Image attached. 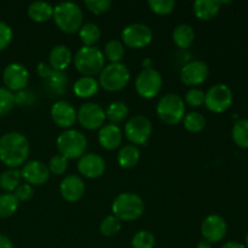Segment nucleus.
Here are the masks:
<instances>
[{
  "label": "nucleus",
  "instance_id": "obj_1",
  "mask_svg": "<svg viewBox=\"0 0 248 248\" xmlns=\"http://www.w3.org/2000/svg\"><path fill=\"white\" fill-rule=\"evenodd\" d=\"M31 145L21 132H7L0 137V160L9 169H18L27 162Z\"/></svg>",
  "mask_w": 248,
  "mask_h": 248
},
{
  "label": "nucleus",
  "instance_id": "obj_2",
  "mask_svg": "<svg viewBox=\"0 0 248 248\" xmlns=\"http://www.w3.org/2000/svg\"><path fill=\"white\" fill-rule=\"evenodd\" d=\"M53 21L56 26L67 34L79 31L84 22V14L81 7L72 1L61 2L53 7Z\"/></svg>",
  "mask_w": 248,
  "mask_h": 248
},
{
  "label": "nucleus",
  "instance_id": "obj_3",
  "mask_svg": "<svg viewBox=\"0 0 248 248\" xmlns=\"http://www.w3.org/2000/svg\"><path fill=\"white\" fill-rule=\"evenodd\" d=\"M74 65L82 77H93L104 68L106 57L103 51L97 46H82L75 53Z\"/></svg>",
  "mask_w": 248,
  "mask_h": 248
},
{
  "label": "nucleus",
  "instance_id": "obj_4",
  "mask_svg": "<svg viewBox=\"0 0 248 248\" xmlns=\"http://www.w3.org/2000/svg\"><path fill=\"white\" fill-rule=\"evenodd\" d=\"M111 211L116 218L124 222L136 220L144 213V202L135 193H121L114 199Z\"/></svg>",
  "mask_w": 248,
  "mask_h": 248
},
{
  "label": "nucleus",
  "instance_id": "obj_5",
  "mask_svg": "<svg viewBox=\"0 0 248 248\" xmlns=\"http://www.w3.org/2000/svg\"><path fill=\"white\" fill-rule=\"evenodd\" d=\"M56 145L60 155L65 159H80L87 149V138L78 130H65L56 140Z\"/></svg>",
  "mask_w": 248,
  "mask_h": 248
},
{
  "label": "nucleus",
  "instance_id": "obj_6",
  "mask_svg": "<svg viewBox=\"0 0 248 248\" xmlns=\"http://www.w3.org/2000/svg\"><path fill=\"white\" fill-rule=\"evenodd\" d=\"M130 79V70L124 63H110L104 65L99 73L98 84L99 87H103L106 91L118 92L127 86Z\"/></svg>",
  "mask_w": 248,
  "mask_h": 248
},
{
  "label": "nucleus",
  "instance_id": "obj_7",
  "mask_svg": "<svg viewBox=\"0 0 248 248\" xmlns=\"http://www.w3.org/2000/svg\"><path fill=\"white\" fill-rule=\"evenodd\" d=\"M156 114L162 123L177 125L186 115V103L179 94L166 93L157 102Z\"/></svg>",
  "mask_w": 248,
  "mask_h": 248
},
{
  "label": "nucleus",
  "instance_id": "obj_8",
  "mask_svg": "<svg viewBox=\"0 0 248 248\" xmlns=\"http://www.w3.org/2000/svg\"><path fill=\"white\" fill-rule=\"evenodd\" d=\"M137 93L142 98L152 99L160 93L162 87V77L153 67H145L140 70L135 81Z\"/></svg>",
  "mask_w": 248,
  "mask_h": 248
},
{
  "label": "nucleus",
  "instance_id": "obj_9",
  "mask_svg": "<svg viewBox=\"0 0 248 248\" xmlns=\"http://www.w3.org/2000/svg\"><path fill=\"white\" fill-rule=\"evenodd\" d=\"M124 133L131 142V144L136 145V147L144 145L152 136L153 125L147 116L136 115L126 123Z\"/></svg>",
  "mask_w": 248,
  "mask_h": 248
},
{
  "label": "nucleus",
  "instance_id": "obj_10",
  "mask_svg": "<svg viewBox=\"0 0 248 248\" xmlns=\"http://www.w3.org/2000/svg\"><path fill=\"white\" fill-rule=\"evenodd\" d=\"M121 39L124 46L130 48H143L153 40V31L144 23H131L123 29Z\"/></svg>",
  "mask_w": 248,
  "mask_h": 248
},
{
  "label": "nucleus",
  "instance_id": "obj_11",
  "mask_svg": "<svg viewBox=\"0 0 248 248\" xmlns=\"http://www.w3.org/2000/svg\"><path fill=\"white\" fill-rule=\"evenodd\" d=\"M232 104V91L225 84H216L205 93V106L212 113H223Z\"/></svg>",
  "mask_w": 248,
  "mask_h": 248
},
{
  "label": "nucleus",
  "instance_id": "obj_12",
  "mask_svg": "<svg viewBox=\"0 0 248 248\" xmlns=\"http://www.w3.org/2000/svg\"><path fill=\"white\" fill-rule=\"evenodd\" d=\"M77 116L80 125L90 131L99 130L107 119L104 109L94 102H86L81 104L79 110L77 111Z\"/></svg>",
  "mask_w": 248,
  "mask_h": 248
},
{
  "label": "nucleus",
  "instance_id": "obj_13",
  "mask_svg": "<svg viewBox=\"0 0 248 248\" xmlns=\"http://www.w3.org/2000/svg\"><path fill=\"white\" fill-rule=\"evenodd\" d=\"M2 81L9 91H23L29 82L28 69L21 63H10L2 72Z\"/></svg>",
  "mask_w": 248,
  "mask_h": 248
},
{
  "label": "nucleus",
  "instance_id": "obj_14",
  "mask_svg": "<svg viewBox=\"0 0 248 248\" xmlns=\"http://www.w3.org/2000/svg\"><path fill=\"white\" fill-rule=\"evenodd\" d=\"M228 225L223 217L218 215H210L201 223V235L203 240L210 244L222 241L227 235Z\"/></svg>",
  "mask_w": 248,
  "mask_h": 248
},
{
  "label": "nucleus",
  "instance_id": "obj_15",
  "mask_svg": "<svg viewBox=\"0 0 248 248\" xmlns=\"http://www.w3.org/2000/svg\"><path fill=\"white\" fill-rule=\"evenodd\" d=\"M210 74V68L202 61H191L183 65L181 70V80L186 86H198L206 81Z\"/></svg>",
  "mask_w": 248,
  "mask_h": 248
},
{
  "label": "nucleus",
  "instance_id": "obj_16",
  "mask_svg": "<svg viewBox=\"0 0 248 248\" xmlns=\"http://www.w3.org/2000/svg\"><path fill=\"white\" fill-rule=\"evenodd\" d=\"M78 170L85 178H99L106 171V161L101 155L96 153H87L82 155L78 161Z\"/></svg>",
  "mask_w": 248,
  "mask_h": 248
},
{
  "label": "nucleus",
  "instance_id": "obj_17",
  "mask_svg": "<svg viewBox=\"0 0 248 248\" xmlns=\"http://www.w3.org/2000/svg\"><path fill=\"white\" fill-rule=\"evenodd\" d=\"M51 118H52L53 123L61 128H65L69 130L72 126H74L75 121L78 120L77 110L74 107L67 101L55 102L51 107Z\"/></svg>",
  "mask_w": 248,
  "mask_h": 248
},
{
  "label": "nucleus",
  "instance_id": "obj_18",
  "mask_svg": "<svg viewBox=\"0 0 248 248\" xmlns=\"http://www.w3.org/2000/svg\"><path fill=\"white\" fill-rule=\"evenodd\" d=\"M21 176L26 181V183L40 186L48 181L51 173L48 171L47 165L44 164L43 161L33 160L23 165L21 170Z\"/></svg>",
  "mask_w": 248,
  "mask_h": 248
},
{
  "label": "nucleus",
  "instance_id": "obj_19",
  "mask_svg": "<svg viewBox=\"0 0 248 248\" xmlns=\"http://www.w3.org/2000/svg\"><path fill=\"white\" fill-rule=\"evenodd\" d=\"M62 198L68 202H78L85 195V183L79 176L69 174L62 179L60 186Z\"/></svg>",
  "mask_w": 248,
  "mask_h": 248
},
{
  "label": "nucleus",
  "instance_id": "obj_20",
  "mask_svg": "<svg viewBox=\"0 0 248 248\" xmlns=\"http://www.w3.org/2000/svg\"><path fill=\"white\" fill-rule=\"evenodd\" d=\"M98 142L106 150H115L123 143V131L118 125L107 124L99 128Z\"/></svg>",
  "mask_w": 248,
  "mask_h": 248
},
{
  "label": "nucleus",
  "instance_id": "obj_21",
  "mask_svg": "<svg viewBox=\"0 0 248 248\" xmlns=\"http://www.w3.org/2000/svg\"><path fill=\"white\" fill-rule=\"evenodd\" d=\"M73 61L72 51L65 45H56L48 53V65L56 72H64Z\"/></svg>",
  "mask_w": 248,
  "mask_h": 248
},
{
  "label": "nucleus",
  "instance_id": "obj_22",
  "mask_svg": "<svg viewBox=\"0 0 248 248\" xmlns=\"http://www.w3.org/2000/svg\"><path fill=\"white\" fill-rule=\"evenodd\" d=\"M222 2L218 0H198L194 2V15L201 21H208L217 16L220 11Z\"/></svg>",
  "mask_w": 248,
  "mask_h": 248
},
{
  "label": "nucleus",
  "instance_id": "obj_23",
  "mask_svg": "<svg viewBox=\"0 0 248 248\" xmlns=\"http://www.w3.org/2000/svg\"><path fill=\"white\" fill-rule=\"evenodd\" d=\"M27 12L33 22L44 23L53 17V6L46 1H34L29 5Z\"/></svg>",
  "mask_w": 248,
  "mask_h": 248
},
{
  "label": "nucleus",
  "instance_id": "obj_24",
  "mask_svg": "<svg viewBox=\"0 0 248 248\" xmlns=\"http://www.w3.org/2000/svg\"><path fill=\"white\" fill-rule=\"evenodd\" d=\"M99 84L93 77H81L75 81L73 91L79 98H91L98 92Z\"/></svg>",
  "mask_w": 248,
  "mask_h": 248
},
{
  "label": "nucleus",
  "instance_id": "obj_25",
  "mask_svg": "<svg viewBox=\"0 0 248 248\" xmlns=\"http://www.w3.org/2000/svg\"><path fill=\"white\" fill-rule=\"evenodd\" d=\"M172 39L179 48H188L194 43L195 31H194L193 27L189 24H178L172 31Z\"/></svg>",
  "mask_w": 248,
  "mask_h": 248
},
{
  "label": "nucleus",
  "instance_id": "obj_26",
  "mask_svg": "<svg viewBox=\"0 0 248 248\" xmlns=\"http://www.w3.org/2000/svg\"><path fill=\"white\" fill-rule=\"evenodd\" d=\"M140 152L136 145H124L118 154V164L123 169H133L140 162Z\"/></svg>",
  "mask_w": 248,
  "mask_h": 248
},
{
  "label": "nucleus",
  "instance_id": "obj_27",
  "mask_svg": "<svg viewBox=\"0 0 248 248\" xmlns=\"http://www.w3.org/2000/svg\"><path fill=\"white\" fill-rule=\"evenodd\" d=\"M21 171L18 169H9L0 174V188L6 193H14L21 184Z\"/></svg>",
  "mask_w": 248,
  "mask_h": 248
},
{
  "label": "nucleus",
  "instance_id": "obj_28",
  "mask_svg": "<svg viewBox=\"0 0 248 248\" xmlns=\"http://www.w3.org/2000/svg\"><path fill=\"white\" fill-rule=\"evenodd\" d=\"M106 116L107 119L110 120V124L118 125V124L125 121L126 118L128 116V107L126 106L124 102H113V103L109 104L108 108H107Z\"/></svg>",
  "mask_w": 248,
  "mask_h": 248
},
{
  "label": "nucleus",
  "instance_id": "obj_29",
  "mask_svg": "<svg viewBox=\"0 0 248 248\" xmlns=\"http://www.w3.org/2000/svg\"><path fill=\"white\" fill-rule=\"evenodd\" d=\"M101 29L94 23H85L79 29V36L84 46H94L101 39Z\"/></svg>",
  "mask_w": 248,
  "mask_h": 248
},
{
  "label": "nucleus",
  "instance_id": "obj_30",
  "mask_svg": "<svg viewBox=\"0 0 248 248\" xmlns=\"http://www.w3.org/2000/svg\"><path fill=\"white\" fill-rule=\"evenodd\" d=\"M103 55L110 63H121L125 56V46L120 40H109L104 46Z\"/></svg>",
  "mask_w": 248,
  "mask_h": 248
},
{
  "label": "nucleus",
  "instance_id": "obj_31",
  "mask_svg": "<svg viewBox=\"0 0 248 248\" xmlns=\"http://www.w3.org/2000/svg\"><path fill=\"white\" fill-rule=\"evenodd\" d=\"M183 125L186 131L191 133H199L206 127V119L199 111H190L183 118Z\"/></svg>",
  "mask_w": 248,
  "mask_h": 248
},
{
  "label": "nucleus",
  "instance_id": "obj_32",
  "mask_svg": "<svg viewBox=\"0 0 248 248\" xmlns=\"http://www.w3.org/2000/svg\"><path fill=\"white\" fill-rule=\"evenodd\" d=\"M19 201L14 193H5L0 195V218H9L18 210Z\"/></svg>",
  "mask_w": 248,
  "mask_h": 248
},
{
  "label": "nucleus",
  "instance_id": "obj_33",
  "mask_svg": "<svg viewBox=\"0 0 248 248\" xmlns=\"http://www.w3.org/2000/svg\"><path fill=\"white\" fill-rule=\"evenodd\" d=\"M45 81L47 89L55 94H63L65 92V89H67L68 79L67 75L63 72H56V70H53L52 74L47 79H45Z\"/></svg>",
  "mask_w": 248,
  "mask_h": 248
},
{
  "label": "nucleus",
  "instance_id": "obj_34",
  "mask_svg": "<svg viewBox=\"0 0 248 248\" xmlns=\"http://www.w3.org/2000/svg\"><path fill=\"white\" fill-rule=\"evenodd\" d=\"M232 137L240 148H248V119H241L234 124Z\"/></svg>",
  "mask_w": 248,
  "mask_h": 248
},
{
  "label": "nucleus",
  "instance_id": "obj_35",
  "mask_svg": "<svg viewBox=\"0 0 248 248\" xmlns=\"http://www.w3.org/2000/svg\"><path fill=\"white\" fill-rule=\"evenodd\" d=\"M131 245L132 248H154L155 236L149 230H140L133 235Z\"/></svg>",
  "mask_w": 248,
  "mask_h": 248
},
{
  "label": "nucleus",
  "instance_id": "obj_36",
  "mask_svg": "<svg viewBox=\"0 0 248 248\" xmlns=\"http://www.w3.org/2000/svg\"><path fill=\"white\" fill-rule=\"evenodd\" d=\"M99 230H101L102 235L107 237L115 236L121 230V220L116 218L114 215L108 216V217H106L101 222Z\"/></svg>",
  "mask_w": 248,
  "mask_h": 248
},
{
  "label": "nucleus",
  "instance_id": "obj_37",
  "mask_svg": "<svg viewBox=\"0 0 248 248\" xmlns=\"http://www.w3.org/2000/svg\"><path fill=\"white\" fill-rule=\"evenodd\" d=\"M148 5L154 14L166 16V15L173 12L174 7H176V1L174 0H149Z\"/></svg>",
  "mask_w": 248,
  "mask_h": 248
},
{
  "label": "nucleus",
  "instance_id": "obj_38",
  "mask_svg": "<svg viewBox=\"0 0 248 248\" xmlns=\"http://www.w3.org/2000/svg\"><path fill=\"white\" fill-rule=\"evenodd\" d=\"M15 104V94L6 87H0V118L9 114Z\"/></svg>",
  "mask_w": 248,
  "mask_h": 248
},
{
  "label": "nucleus",
  "instance_id": "obj_39",
  "mask_svg": "<svg viewBox=\"0 0 248 248\" xmlns=\"http://www.w3.org/2000/svg\"><path fill=\"white\" fill-rule=\"evenodd\" d=\"M47 167L50 173L61 176V174H63L68 170V160L60 154L53 155L50 159V161H48Z\"/></svg>",
  "mask_w": 248,
  "mask_h": 248
},
{
  "label": "nucleus",
  "instance_id": "obj_40",
  "mask_svg": "<svg viewBox=\"0 0 248 248\" xmlns=\"http://www.w3.org/2000/svg\"><path fill=\"white\" fill-rule=\"evenodd\" d=\"M84 5L92 14L102 15L110 9L111 1L110 0H85Z\"/></svg>",
  "mask_w": 248,
  "mask_h": 248
},
{
  "label": "nucleus",
  "instance_id": "obj_41",
  "mask_svg": "<svg viewBox=\"0 0 248 248\" xmlns=\"http://www.w3.org/2000/svg\"><path fill=\"white\" fill-rule=\"evenodd\" d=\"M186 102L193 108H199L205 104V92L200 89H190L186 93Z\"/></svg>",
  "mask_w": 248,
  "mask_h": 248
},
{
  "label": "nucleus",
  "instance_id": "obj_42",
  "mask_svg": "<svg viewBox=\"0 0 248 248\" xmlns=\"http://www.w3.org/2000/svg\"><path fill=\"white\" fill-rule=\"evenodd\" d=\"M12 36H14V33H12L11 27L5 22L0 21V51H4L11 44Z\"/></svg>",
  "mask_w": 248,
  "mask_h": 248
},
{
  "label": "nucleus",
  "instance_id": "obj_43",
  "mask_svg": "<svg viewBox=\"0 0 248 248\" xmlns=\"http://www.w3.org/2000/svg\"><path fill=\"white\" fill-rule=\"evenodd\" d=\"M34 190L33 186L28 183H21L14 191V195L18 201H28L33 196Z\"/></svg>",
  "mask_w": 248,
  "mask_h": 248
},
{
  "label": "nucleus",
  "instance_id": "obj_44",
  "mask_svg": "<svg viewBox=\"0 0 248 248\" xmlns=\"http://www.w3.org/2000/svg\"><path fill=\"white\" fill-rule=\"evenodd\" d=\"M52 72H53L52 68H51L50 65L46 64V63H44V62L39 63V64L36 65V73H38L39 77L43 78L44 80L47 79V78L50 77L51 74H52Z\"/></svg>",
  "mask_w": 248,
  "mask_h": 248
},
{
  "label": "nucleus",
  "instance_id": "obj_45",
  "mask_svg": "<svg viewBox=\"0 0 248 248\" xmlns=\"http://www.w3.org/2000/svg\"><path fill=\"white\" fill-rule=\"evenodd\" d=\"M0 248H15L11 240L5 235L0 234Z\"/></svg>",
  "mask_w": 248,
  "mask_h": 248
},
{
  "label": "nucleus",
  "instance_id": "obj_46",
  "mask_svg": "<svg viewBox=\"0 0 248 248\" xmlns=\"http://www.w3.org/2000/svg\"><path fill=\"white\" fill-rule=\"evenodd\" d=\"M222 248H246L244 244L241 242H237V241H229V242H225L223 245Z\"/></svg>",
  "mask_w": 248,
  "mask_h": 248
},
{
  "label": "nucleus",
  "instance_id": "obj_47",
  "mask_svg": "<svg viewBox=\"0 0 248 248\" xmlns=\"http://www.w3.org/2000/svg\"><path fill=\"white\" fill-rule=\"evenodd\" d=\"M196 248H212V246H211L210 242L206 241V240H201L198 244V246H196Z\"/></svg>",
  "mask_w": 248,
  "mask_h": 248
},
{
  "label": "nucleus",
  "instance_id": "obj_48",
  "mask_svg": "<svg viewBox=\"0 0 248 248\" xmlns=\"http://www.w3.org/2000/svg\"><path fill=\"white\" fill-rule=\"evenodd\" d=\"M246 248H248V232L246 235Z\"/></svg>",
  "mask_w": 248,
  "mask_h": 248
}]
</instances>
